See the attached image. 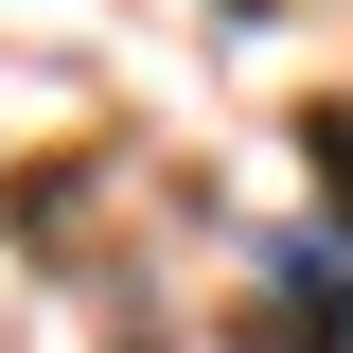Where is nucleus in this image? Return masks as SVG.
<instances>
[{
  "label": "nucleus",
  "instance_id": "obj_1",
  "mask_svg": "<svg viewBox=\"0 0 353 353\" xmlns=\"http://www.w3.org/2000/svg\"><path fill=\"white\" fill-rule=\"evenodd\" d=\"M248 353H353V248H283V265H265Z\"/></svg>",
  "mask_w": 353,
  "mask_h": 353
},
{
  "label": "nucleus",
  "instance_id": "obj_2",
  "mask_svg": "<svg viewBox=\"0 0 353 353\" xmlns=\"http://www.w3.org/2000/svg\"><path fill=\"white\" fill-rule=\"evenodd\" d=\"M301 176H318V212H336V248H353V124H336V106L301 124Z\"/></svg>",
  "mask_w": 353,
  "mask_h": 353
}]
</instances>
